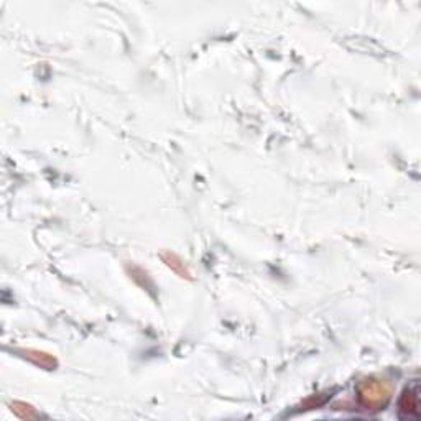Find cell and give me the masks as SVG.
I'll return each instance as SVG.
<instances>
[{"label": "cell", "instance_id": "cell-2", "mask_svg": "<svg viewBox=\"0 0 421 421\" xmlns=\"http://www.w3.org/2000/svg\"><path fill=\"white\" fill-rule=\"evenodd\" d=\"M400 413L408 418H418V390L413 388H406L404 395L400 398Z\"/></svg>", "mask_w": 421, "mask_h": 421}, {"label": "cell", "instance_id": "cell-1", "mask_svg": "<svg viewBox=\"0 0 421 421\" xmlns=\"http://www.w3.org/2000/svg\"><path fill=\"white\" fill-rule=\"evenodd\" d=\"M390 393V386L380 380H364L359 386V398L367 408H379V406L387 405Z\"/></svg>", "mask_w": 421, "mask_h": 421}]
</instances>
